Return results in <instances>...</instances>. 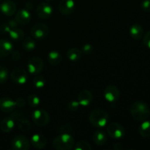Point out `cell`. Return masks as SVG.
<instances>
[{"label": "cell", "mask_w": 150, "mask_h": 150, "mask_svg": "<svg viewBox=\"0 0 150 150\" xmlns=\"http://www.w3.org/2000/svg\"><path fill=\"white\" fill-rule=\"evenodd\" d=\"M0 10L5 16H12L16 13L17 6L13 1L5 0L0 4Z\"/></svg>", "instance_id": "9a60e30c"}, {"label": "cell", "mask_w": 150, "mask_h": 150, "mask_svg": "<svg viewBox=\"0 0 150 150\" xmlns=\"http://www.w3.org/2000/svg\"><path fill=\"white\" fill-rule=\"evenodd\" d=\"M113 149L114 150H122L123 149V146L121 144L117 143V144H114V146H113Z\"/></svg>", "instance_id": "ab89813d"}, {"label": "cell", "mask_w": 150, "mask_h": 150, "mask_svg": "<svg viewBox=\"0 0 150 150\" xmlns=\"http://www.w3.org/2000/svg\"><path fill=\"white\" fill-rule=\"evenodd\" d=\"M80 107V104H79V101L78 100H72L67 105V108L70 111H76Z\"/></svg>", "instance_id": "1f68e13d"}, {"label": "cell", "mask_w": 150, "mask_h": 150, "mask_svg": "<svg viewBox=\"0 0 150 150\" xmlns=\"http://www.w3.org/2000/svg\"><path fill=\"white\" fill-rule=\"evenodd\" d=\"M109 115L103 108H95L89 114V120L93 127L102 128L108 124Z\"/></svg>", "instance_id": "6da1fadb"}, {"label": "cell", "mask_w": 150, "mask_h": 150, "mask_svg": "<svg viewBox=\"0 0 150 150\" xmlns=\"http://www.w3.org/2000/svg\"><path fill=\"white\" fill-rule=\"evenodd\" d=\"M67 59L71 62H77L81 59L82 52L77 48H71L67 50L66 53Z\"/></svg>", "instance_id": "cb8c5ba5"}, {"label": "cell", "mask_w": 150, "mask_h": 150, "mask_svg": "<svg viewBox=\"0 0 150 150\" xmlns=\"http://www.w3.org/2000/svg\"><path fill=\"white\" fill-rule=\"evenodd\" d=\"M32 120L36 125L44 127L49 122L50 115L45 110L38 108L32 111Z\"/></svg>", "instance_id": "277c9868"}, {"label": "cell", "mask_w": 150, "mask_h": 150, "mask_svg": "<svg viewBox=\"0 0 150 150\" xmlns=\"http://www.w3.org/2000/svg\"><path fill=\"white\" fill-rule=\"evenodd\" d=\"M16 123L14 119L10 116L3 119L0 122V128L1 131L5 133H9L16 127Z\"/></svg>", "instance_id": "ffe728a7"}, {"label": "cell", "mask_w": 150, "mask_h": 150, "mask_svg": "<svg viewBox=\"0 0 150 150\" xmlns=\"http://www.w3.org/2000/svg\"><path fill=\"white\" fill-rule=\"evenodd\" d=\"M31 143L29 139L23 135H18L13 138L11 143L12 149L14 150H28Z\"/></svg>", "instance_id": "30bf717a"}, {"label": "cell", "mask_w": 150, "mask_h": 150, "mask_svg": "<svg viewBox=\"0 0 150 150\" xmlns=\"http://www.w3.org/2000/svg\"><path fill=\"white\" fill-rule=\"evenodd\" d=\"M0 1H1V0H0Z\"/></svg>", "instance_id": "7bdbcfd3"}, {"label": "cell", "mask_w": 150, "mask_h": 150, "mask_svg": "<svg viewBox=\"0 0 150 150\" xmlns=\"http://www.w3.org/2000/svg\"><path fill=\"white\" fill-rule=\"evenodd\" d=\"M75 150H92V146L88 142L84 140H81L75 145Z\"/></svg>", "instance_id": "f1b7e54d"}, {"label": "cell", "mask_w": 150, "mask_h": 150, "mask_svg": "<svg viewBox=\"0 0 150 150\" xmlns=\"http://www.w3.org/2000/svg\"><path fill=\"white\" fill-rule=\"evenodd\" d=\"M139 134L144 138L150 137V121H147V120H144L141 124L139 129Z\"/></svg>", "instance_id": "484cf974"}, {"label": "cell", "mask_w": 150, "mask_h": 150, "mask_svg": "<svg viewBox=\"0 0 150 150\" xmlns=\"http://www.w3.org/2000/svg\"><path fill=\"white\" fill-rule=\"evenodd\" d=\"M30 143L35 149H42L46 146L47 139L45 136L40 133H36L32 136Z\"/></svg>", "instance_id": "e0dca14e"}, {"label": "cell", "mask_w": 150, "mask_h": 150, "mask_svg": "<svg viewBox=\"0 0 150 150\" xmlns=\"http://www.w3.org/2000/svg\"><path fill=\"white\" fill-rule=\"evenodd\" d=\"M45 79H44L42 76H39V75H36L35 77L33 79V84L38 89H41V88H43L45 86Z\"/></svg>", "instance_id": "4dcf8cb0"}, {"label": "cell", "mask_w": 150, "mask_h": 150, "mask_svg": "<svg viewBox=\"0 0 150 150\" xmlns=\"http://www.w3.org/2000/svg\"><path fill=\"white\" fill-rule=\"evenodd\" d=\"M143 42L145 46L150 49V30L146 32L143 36Z\"/></svg>", "instance_id": "836d02e7"}, {"label": "cell", "mask_w": 150, "mask_h": 150, "mask_svg": "<svg viewBox=\"0 0 150 150\" xmlns=\"http://www.w3.org/2000/svg\"><path fill=\"white\" fill-rule=\"evenodd\" d=\"M130 35L133 39L136 40H139L144 36V29L142 25L139 23H134L130 28Z\"/></svg>", "instance_id": "44dd1931"}, {"label": "cell", "mask_w": 150, "mask_h": 150, "mask_svg": "<svg viewBox=\"0 0 150 150\" xmlns=\"http://www.w3.org/2000/svg\"><path fill=\"white\" fill-rule=\"evenodd\" d=\"M45 1H46V2H51V1H53L54 0H45Z\"/></svg>", "instance_id": "b9f144b4"}, {"label": "cell", "mask_w": 150, "mask_h": 150, "mask_svg": "<svg viewBox=\"0 0 150 150\" xmlns=\"http://www.w3.org/2000/svg\"><path fill=\"white\" fill-rule=\"evenodd\" d=\"M13 51V45L7 39L0 40V58H4L10 55Z\"/></svg>", "instance_id": "ac0fdd59"}, {"label": "cell", "mask_w": 150, "mask_h": 150, "mask_svg": "<svg viewBox=\"0 0 150 150\" xmlns=\"http://www.w3.org/2000/svg\"><path fill=\"white\" fill-rule=\"evenodd\" d=\"M22 45H23V48L25 51L30 52V51L35 50V47H36V43H35V40L33 38L28 37V38L23 40Z\"/></svg>", "instance_id": "4316f807"}, {"label": "cell", "mask_w": 150, "mask_h": 150, "mask_svg": "<svg viewBox=\"0 0 150 150\" xmlns=\"http://www.w3.org/2000/svg\"><path fill=\"white\" fill-rule=\"evenodd\" d=\"M11 117L14 119L16 121V125H18V127L20 129L21 131L26 133L29 132L31 130V124L29 122V120L24 117L23 113L16 111L14 112L11 115Z\"/></svg>", "instance_id": "ba28073f"}, {"label": "cell", "mask_w": 150, "mask_h": 150, "mask_svg": "<svg viewBox=\"0 0 150 150\" xmlns=\"http://www.w3.org/2000/svg\"><path fill=\"white\" fill-rule=\"evenodd\" d=\"M11 58L14 61H18L21 58L20 53L17 51H13L11 53Z\"/></svg>", "instance_id": "74e56055"}, {"label": "cell", "mask_w": 150, "mask_h": 150, "mask_svg": "<svg viewBox=\"0 0 150 150\" xmlns=\"http://www.w3.org/2000/svg\"><path fill=\"white\" fill-rule=\"evenodd\" d=\"M93 100V95L89 90L85 89L79 92L78 95V101L81 106H88Z\"/></svg>", "instance_id": "d6986e66"}, {"label": "cell", "mask_w": 150, "mask_h": 150, "mask_svg": "<svg viewBox=\"0 0 150 150\" xmlns=\"http://www.w3.org/2000/svg\"><path fill=\"white\" fill-rule=\"evenodd\" d=\"M16 102L18 108H23L26 105V100L23 98H18L16 100Z\"/></svg>", "instance_id": "8d00e7d4"}, {"label": "cell", "mask_w": 150, "mask_h": 150, "mask_svg": "<svg viewBox=\"0 0 150 150\" xmlns=\"http://www.w3.org/2000/svg\"><path fill=\"white\" fill-rule=\"evenodd\" d=\"M74 145V139L69 133H61L53 141V147L57 150H70Z\"/></svg>", "instance_id": "3957f363"}, {"label": "cell", "mask_w": 150, "mask_h": 150, "mask_svg": "<svg viewBox=\"0 0 150 150\" xmlns=\"http://www.w3.org/2000/svg\"><path fill=\"white\" fill-rule=\"evenodd\" d=\"M26 67L29 74L33 76L39 75L44 68V62L38 57H32L27 62Z\"/></svg>", "instance_id": "5b68a950"}, {"label": "cell", "mask_w": 150, "mask_h": 150, "mask_svg": "<svg viewBox=\"0 0 150 150\" xmlns=\"http://www.w3.org/2000/svg\"><path fill=\"white\" fill-rule=\"evenodd\" d=\"M53 13V7L48 2H41L37 6L36 14L40 18L47 19L51 17Z\"/></svg>", "instance_id": "7c38bea8"}, {"label": "cell", "mask_w": 150, "mask_h": 150, "mask_svg": "<svg viewBox=\"0 0 150 150\" xmlns=\"http://www.w3.org/2000/svg\"><path fill=\"white\" fill-rule=\"evenodd\" d=\"M16 107L17 105H16V100H13L12 98L9 97H3L0 98V110L3 112H13Z\"/></svg>", "instance_id": "4fadbf2b"}, {"label": "cell", "mask_w": 150, "mask_h": 150, "mask_svg": "<svg viewBox=\"0 0 150 150\" xmlns=\"http://www.w3.org/2000/svg\"><path fill=\"white\" fill-rule=\"evenodd\" d=\"M76 4L73 0H61L59 4V10L64 16H69L74 12Z\"/></svg>", "instance_id": "5bb4252c"}, {"label": "cell", "mask_w": 150, "mask_h": 150, "mask_svg": "<svg viewBox=\"0 0 150 150\" xmlns=\"http://www.w3.org/2000/svg\"><path fill=\"white\" fill-rule=\"evenodd\" d=\"M10 78H11L12 81L16 84L23 85L26 83L29 79V76H28V73L24 69L18 67L12 71Z\"/></svg>", "instance_id": "9c48e42d"}, {"label": "cell", "mask_w": 150, "mask_h": 150, "mask_svg": "<svg viewBox=\"0 0 150 150\" xmlns=\"http://www.w3.org/2000/svg\"><path fill=\"white\" fill-rule=\"evenodd\" d=\"M10 29H11V28H10V26H9L7 23H2L0 26V32H2V33H8Z\"/></svg>", "instance_id": "d590c367"}, {"label": "cell", "mask_w": 150, "mask_h": 150, "mask_svg": "<svg viewBox=\"0 0 150 150\" xmlns=\"http://www.w3.org/2000/svg\"><path fill=\"white\" fill-rule=\"evenodd\" d=\"M141 7L145 12H150V0H144L141 4Z\"/></svg>", "instance_id": "e575fe53"}, {"label": "cell", "mask_w": 150, "mask_h": 150, "mask_svg": "<svg viewBox=\"0 0 150 150\" xmlns=\"http://www.w3.org/2000/svg\"><path fill=\"white\" fill-rule=\"evenodd\" d=\"M107 134L113 139H121L125 135V130L122 125L113 122L106 125Z\"/></svg>", "instance_id": "8992f818"}, {"label": "cell", "mask_w": 150, "mask_h": 150, "mask_svg": "<svg viewBox=\"0 0 150 150\" xmlns=\"http://www.w3.org/2000/svg\"><path fill=\"white\" fill-rule=\"evenodd\" d=\"M15 20L18 25H26L31 21L30 12L26 9H21L16 12Z\"/></svg>", "instance_id": "2e32d148"}, {"label": "cell", "mask_w": 150, "mask_h": 150, "mask_svg": "<svg viewBox=\"0 0 150 150\" xmlns=\"http://www.w3.org/2000/svg\"><path fill=\"white\" fill-rule=\"evenodd\" d=\"M9 78L8 69L5 66L0 65V84L7 82Z\"/></svg>", "instance_id": "f546056e"}, {"label": "cell", "mask_w": 150, "mask_h": 150, "mask_svg": "<svg viewBox=\"0 0 150 150\" xmlns=\"http://www.w3.org/2000/svg\"><path fill=\"white\" fill-rule=\"evenodd\" d=\"M32 8H33V5H32V4L31 2H27L26 4V5H25V9L28 10L29 11L32 10Z\"/></svg>", "instance_id": "60d3db41"}, {"label": "cell", "mask_w": 150, "mask_h": 150, "mask_svg": "<svg viewBox=\"0 0 150 150\" xmlns=\"http://www.w3.org/2000/svg\"><path fill=\"white\" fill-rule=\"evenodd\" d=\"M48 61L52 65H58L62 61V56L58 51L53 50L51 51L48 54Z\"/></svg>", "instance_id": "d4e9b609"}, {"label": "cell", "mask_w": 150, "mask_h": 150, "mask_svg": "<svg viewBox=\"0 0 150 150\" xmlns=\"http://www.w3.org/2000/svg\"><path fill=\"white\" fill-rule=\"evenodd\" d=\"M8 25L10 26V28H15V27H17L18 25V23L16 22V20H10L8 21Z\"/></svg>", "instance_id": "f35d334b"}, {"label": "cell", "mask_w": 150, "mask_h": 150, "mask_svg": "<svg viewBox=\"0 0 150 150\" xmlns=\"http://www.w3.org/2000/svg\"><path fill=\"white\" fill-rule=\"evenodd\" d=\"M92 139H93L94 143L98 146H103L108 140L107 134L102 130H96L94 133Z\"/></svg>", "instance_id": "7402d4cb"}, {"label": "cell", "mask_w": 150, "mask_h": 150, "mask_svg": "<svg viewBox=\"0 0 150 150\" xmlns=\"http://www.w3.org/2000/svg\"><path fill=\"white\" fill-rule=\"evenodd\" d=\"M92 51H93V46H92L91 44H84V45H83V47H82L81 52L83 53V54H86V55H89L91 53H92Z\"/></svg>", "instance_id": "d6a6232c"}, {"label": "cell", "mask_w": 150, "mask_h": 150, "mask_svg": "<svg viewBox=\"0 0 150 150\" xmlns=\"http://www.w3.org/2000/svg\"><path fill=\"white\" fill-rule=\"evenodd\" d=\"M27 103L29 106L32 108H36L40 103V99L38 95L32 94L27 98Z\"/></svg>", "instance_id": "83f0119b"}, {"label": "cell", "mask_w": 150, "mask_h": 150, "mask_svg": "<svg viewBox=\"0 0 150 150\" xmlns=\"http://www.w3.org/2000/svg\"><path fill=\"white\" fill-rule=\"evenodd\" d=\"M130 112L133 119L138 121H144L150 117V109L147 104L142 101L133 103L130 108Z\"/></svg>", "instance_id": "7a4b0ae2"}, {"label": "cell", "mask_w": 150, "mask_h": 150, "mask_svg": "<svg viewBox=\"0 0 150 150\" xmlns=\"http://www.w3.org/2000/svg\"><path fill=\"white\" fill-rule=\"evenodd\" d=\"M8 35L10 39L13 41H16V42L22 41L24 39L25 36L24 32L21 29L18 27L12 28L10 32H8Z\"/></svg>", "instance_id": "603a6c76"}, {"label": "cell", "mask_w": 150, "mask_h": 150, "mask_svg": "<svg viewBox=\"0 0 150 150\" xmlns=\"http://www.w3.org/2000/svg\"><path fill=\"white\" fill-rule=\"evenodd\" d=\"M49 32V28L46 24L38 23L32 26L31 29V35L34 39L42 40L46 38Z\"/></svg>", "instance_id": "52a82bcc"}, {"label": "cell", "mask_w": 150, "mask_h": 150, "mask_svg": "<svg viewBox=\"0 0 150 150\" xmlns=\"http://www.w3.org/2000/svg\"><path fill=\"white\" fill-rule=\"evenodd\" d=\"M103 95L106 101L109 103H114L120 98V89L114 85H108L104 89Z\"/></svg>", "instance_id": "8fae6325"}]
</instances>
